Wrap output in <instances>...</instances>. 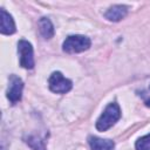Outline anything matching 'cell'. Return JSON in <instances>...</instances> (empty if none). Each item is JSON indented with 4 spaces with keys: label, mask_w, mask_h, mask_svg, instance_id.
I'll use <instances>...</instances> for the list:
<instances>
[{
    "label": "cell",
    "mask_w": 150,
    "mask_h": 150,
    "mask_svg": "<svg viewBox=\"0 0 150 150\" xmlns=\"http://www.w3.org/2000/svg\"><path fill=\"white\" fill-rule=\"evenodd\" d=\"M120 117H121L120 105L116 102L109 103L101 114V116L98 117V120L96 121V129L100 131H105L110 127H112L120 120Z\"/></svg>",
    "instance_id": "cell-1"
},
{
    "label": "cell",
    "mask_w": 150,
    "mask_h": 150,
    "mask_svg": "<svg viewBox=\"0 0 150 150\" xmlns=\"http://www.w3.org/2000/svg\"><path fill=\"white\" fill-rule=\"evenodd\" d=\"M90 45H91L90 39L84 35H70L64 40L62 48L66 53L73 54V53H81L87 50L90 47Z\"/></svg>",
    "instance_id": "cell-2"
},
{
    "label": "cell",
    "mask_w": 150,
    "mask_h": 150,
    "mask_svg": "<svg viewBox=\"0 0 150 150\" xmlns=\"http://www.w3.org/2000/svg\"><path fill=\"white\" fill-rule=\"evenodd\" d=\"M48 84H49V89L56 94H66L73 87L71 81L66 79L60 71H54L50 75L48 80Z\"/></svg>",
    "instance_id": "cell-3"
},
{
    "label": "cell",
    "mask_w": 150,
    "mask_h": 150,
    "mask_svg": "<svg viewBox=\"0 0 150 150\" xmlns=\"http://www.w3.org/2000/svg\"><path fill=\"white\" fill-rule=\"evenodd\" d=\"M18 52L20 56V66L26 69H32L34 67V54L32 45L26 40H20L18 42Z\"/></svg>",
    "instance_id": "cell-4"
},
{
    "label": "cell",
    "mask_w": 150,
    "mask_h": 150,
    "mask_svg": "<svg viewBox=\"0 0 150 150\" xmlns=\"http://www.w3.org/2000/svg\"><path fill=\"white\" fill-rule=\"evenodd\" d=\"M22 89H23V83L21 79L18 77L16 75H12L9 77V86L7 89V98L11 101V103L15 104L21 100Z\"/></svg>",
    "instance_id": "cell-5"
},
{
    "label": "cell",
    "mask_w": 150,
    "mask_h": 150,
    "mask_svg": "<svg viewBox=\"0 0 150 150\" xmlns=\"http://www.w3.org/2000/svg\"><path fill=\"white\" fill-rule=\"evenodd\" d=\"M127 14H128V7L127 6H124V5H115V6L110 7L104 13V16L109 21L117 22V21L124 19L127 16Z\"/></svg>",
    "instance_id": "cell-6"
},
{
    "label": "cell",
    "mask_w": 150,
    "mask_h": 150,
    "mask_svg": "<svg viewBox=\"0 0 150 150\" xmlns=\"http://www.w3.org/2000/svg\"><path fill=\"white\" fill-rule=\"evenodd\" d=\"M1 34L5 35H11L15 33V23L13 18L5 11L1 9V28H0Z\"/></svg>",
    "instance_id": "cell-7"
},
{
    "label": "cell",
    "mask_w": 150,
    "mask_h": 150,
    "mask_svg": "<svg viewBox=\"0 0 150 150\" xmlns=\"http://www.w3.org/2000/svg\"><path fill=\"white\" fill-rule=\"evenodd\" d=\"M88 139L91 150H112L114 148V142L111 139H103L96 136H90Z\"/></svg>",
    "instance_id": "cell-8"
},
{
    "label": "cell",
    "mask_w": 150,
    "mask_h": 150,
    "mask_svg": "<svg viewBox=\"0 0 150 150\" xmlns=\"http://www.w3.org/2000/svg\"><path fill=\"white\" fill-rule=\"evenodd\" d=\"M38 26H39L40 34L46 40L53 38V35H54V26H53V23L50 22V20L48 18H41L39 20V22H38Z\"/></svg>",
    "instance_id": "cell-9"
},
{
    "label": "cell",
    "mask_w": 150,
    "mask_h": 150,
    "mask_svg": "<svg viewBox=\"0 0 150 150\" xmlns=\"http://www.w3.org/2000/svg\"><path fill=\"white\" fill-rule=\"evenodd\" d=\"M26 143L29 145L32 150H47L43 142L36 136H28L26 138Z\"/></svg>",
    "instance_id": "cell-10"
},
{
    "label": "cell",
    "mask_w": 150,
    "mask_h": 150,
    "mask_svg": "<svg viewBox=\"0 0 150 150\" xmlns=\"http://www.w3.org/2000/svg\"><path fill=\"white\" fill-rule=\"evenodd\" d=\"M136 150H150V134L138 138L135 144Z\"/></svg>",
    "instance_id": "cell-11"
},
{
    "label": "cell",
    "mask_w": 150,
    "mask_h": 150,
    "mask_svg": "<svg viewBox=\"0 0 150 150\" xmlns=\"http://www.w3.org/2000/svg\"><path fill=\"white\" fill-rule=\"evenodd\" d=\"M144 103H145V105H146V107H150V97H149V98H146V100L144 101Z\"/></svg>",
    "instance_id": "cell-12"
}]
</instances>
